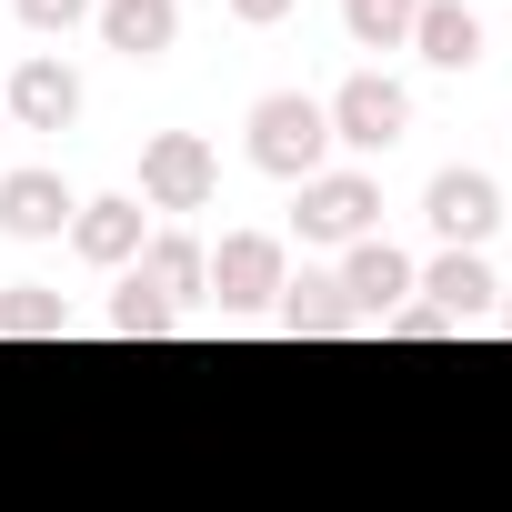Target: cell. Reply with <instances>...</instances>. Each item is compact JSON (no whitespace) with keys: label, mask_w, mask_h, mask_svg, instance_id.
I'll return each instance as SVG.
<instances>
[{"label":"cell","mask_w":512,"mask_h":512,"mask_svg":"<svg viewBox=\"0 0 512 512\" xmlns=\"http://www.w3.org/2000/svg\"><path fill=\"white\" fill-rule=\"evenodd\" d=\"M221 11H231L241 31H272V21H292V11H302V0H221Z\"/></svg>","instance_id":"44dd1931"},{"label":"cell","mask_w":512,"mask_h":512,"mask_svg":"<svg viewBox=\"0 0 512 512\" xmlns=\"http://www.w3.org/2000/svg\"><path fill=\"white\" fill-rule=\"evenodd\" d=\"M141 241H151V231H141V201H131V191H101V201L71 211V251H81L91 272H131Z\"/></svg>","instance_id":"9c48e42d"},{"label":"cell","mask_w":512,"mask_h":512,"mask_svg":"<svg viewBox=\"0 0 512 512\" xmlns=\"http://www.w3.org/2000/svg\"><path fill=\"white\" fill-rule=\"evenodd\" d=\"M422 221H432L452 251H472V241L502 221V181H492V171H432V191H422Z\"/></svg>","instance_id":"ba28073f"},{"label":"cell","mask_w":512,"mask_h":512,"mask_svg":"<svg viewBox=\"0 0 512 512\" xmlns=\"http://www.w3.org/2000/svg\"><path fill=\"white\" fill-rule=\"evenodd\" d=\"M282 282H292V251H282L272 231H221L201 292H211L221 312H262V302H282Z\"/></svg>","instance_id":"5b68a950"},{"label":"cell","mask_w":512,"mask_h":512,"mask_svg":"<svg viewBox=\"0 0 512 512\" xmlns=\"http://www.w3.org/2000/svg\"><path fill=\"white\" fill-rule=\"evenodd\" d=\"M412 272H422L412 251H392V241L372 231V241H352V251H342V272H332V282H342L352 322H392V312L412 302Z\"/></svg>","instance_id":"52a82bcc"},{"label":"cell","mask_w":512,"mask_h":512,"mask_svg":"<svg viewBox=\"0 0 512 512\" xmlns=\"http://www.w3.org/2000/svg\"><path fill=\"white\" fill-rule=\"evenodd\" d=\"M412 11H422V0H342V31L362 51H402L412 41Z\"/></svg>","instance_id":"e0dca14e"},{"label":"cell","mask_w":512,"mask_h":512,"mask_svg":"<svg viewBox=\"0 0 512 512\" xmlns=\"http://www.w3.org/2000/svg\"><path fill=\"white\" fill-rule=\"evenodd\" d=\"M91 11H101V0H21V21H31L41 41H51V31H81Z\"/></svg>","instance_id":"d6986e66"},{"label":"cell","mask_w":512,"mask_h":512,"mask_svg":"<svg viewBox=\"0 0 512 512\" xmlns=\"http://www.w3.org/2000/svg\"><path fill=\"white\" fill-rule=\"evenodd\" d=\"M91 31H101V51H121V61H161V51L181 41V0H101Z\"/></svg>","instance_id":"4fadbf2b"},{"label":"cell","mask_w":512,"mask_h":512,"mask_svg":"<svg viewBox=\"0 0 512 512\" xmlns=\"http://www.w3.org/2000/svg\"><path fill=\"white\" fill-rule=\"evenodd\" d=\"M0 342H71V302L51 282H11L0 292Z\"/></svg>","instance_id":"2e32d148"},{"label":"cell","mask_w":512,"mask_h":512,"mask_svg":"<svg viewBox=\"0 0 512 512\" xmlns=\"http://www.w3.org/2000/svg\"><path fill=\"white\" fill-rule=\"evenodd\" d=\"M201 282H211V251H201L191 231H151V241H141V262H131V292H151L161 312H181Z\"/></svg>","instance_id":"7c38bea8"},{"label":"cell","mask_w":512,"mask_h":512,"mask_svg":"<svg viewBox=\"0 0 512 512\" xmlns=\"http://www.w3.org/2000/svg\"><path fill=\"white\" fill-rule=\"evenodd\" d=\"M71 211H81V201H71L61 171H41V161H31V171H0V231H11V241H61Z\"/></svg>","instance_id":"30bf717a"},{"label":"cell","mask_w":512,"mask_h":512,"mask_svg":"<svg viewBox=\"0 0 512 512\" xmlns=\"http://www.w3.org/2000/svg\"><path fill=\"white\" fill-rule=\"evenodd\" d=\"M251 161H262L272 181H312V171H332V121H322V101L312 91H262V101H251Z\"/></svg>","instance_id":"6da1fadb"},{"label":"cell","mask_w":512,"mask_h":512,"mask_svg":"<svg viewBox=\"0 0 512 512\" xmlns=\"http://www.w3.org/2000/svg\"><path fill=\"white\" fill-rule=\"evenodd\" d=\"M392 342H452V322L422 312V302H402V312H392Z\"/></svg>","instance_id":"ffe728a7"},{"label":"cell","mask_w":512,"mask_h":512,"mask_svg":"<svg viewBox=\"0 0 512 512\" xmlns=\"http://www.w3.org/2000/svg\"><path fill=\"white\" fill-rule=\"evenodd\" d=\"M412 51L432 71H472L482 61V11H462V0H422V11H412Z\"/></svg>","instance_id":"5bb4252c"},{"label":"cell","mask_w":512,"mask_h":512,"mask_svg":"<svg viewBox=\"0 0 512 512\" xmlns=\"http://www.w3.org/2000/svg\"><path fill=\"white\" fill-rule=\"evenodd\" d=\"M0 121H11V131H71L81 121V71L61 51H31L11 71V91H0Z\"/></svg>","instance_id":"8992f818"},{"label":"cell","mask_w":512,"mask_h":512,"mask_svg":"<svg viewBox=\"0 0 512 512\" xmlns=\"http://www.w3.org/2000/svg\"><path fill=\"white\" fill-rule=\"evenodd\" d=\"M0 131H11V121H0Z\"/></svg>","instance_id":"603a6c76"},{"label":"cell","mask_w":512,"mask_h":512,"mask_svg":"<svg viewBox=\"0 0 512 512\" xmlns=\"http://www.w3.org/2000/svg\"><path fill=\"white\" fill-rule=\"evenodd\" d=\"M322 121H332V151H392L402 131H412V91L392 81V71H352L332 101H322Z\"/></svg>","instance_id":"7a4b0ae2"},{"label":"cell","mask_w":512,"mask_h":512,"mask_svg":"<svg viewBox=\"0 0 512 512\" xmlns=\"http://www.w3.org/2000/svg\"><path fill=\"white\" fill-rule=\"evenodd\" d=\"M111 332H121V342H161V332H171V312H161L151 292H131V282H121V302H111Z\"/></svg>","instance_id":"ac0fdd59"},{"label":"cell","mask_w":512,"mask_h":512,"mask_svg":"<svg viewBox=\"0 0 512 512\" xmlns=\"http://www.w3.org/2000/svg\"><path fill=\"white\" fill-rule=\"evenodd\" d=\"M272 312H282V332H292V342H332V332H362L332 272H302V282H282V302H272Z\"/></svg>","instance_id":"9a60e30c"},{"label":"cell","mask_w":512,"mask_h":512,"mask_svg":"<svg viewBox=\"0 0 512 512\" xmlns=\"http://www.w3.org/2000/svg\"><path fill=\"white\" fill-rule=\"evenodd\" d=\"M412 292H422V312H442V322L462 332V322H482V312H492V292H502V282H492L482 251H442V262H422V272H412Z\"/></svg>","instance_id":"8fae6325"},{"label":"cell","mask_w":512,"mask_h":512,"mask_svg":"<svg viewBox=\"0 0 512 512\" xmlns=\"http://www.w3.org/2000/svg\"><path fill=\"white\" fill-rule=\"evenodd\" d=\"M292 221H302L312 251H352V241H372V221H382V181H372V171H312Z\"/></svg>","instance_id":"277c9868"},{"label":"cell","mask_w":512,"mask_h":512,"mask_svg":"<svg viewBox=\"0 0 512 512\" xmlns=\"http://www.w3.org/2000/svg\"><path fill=\"white\" fill-rule=\"evenodd\" d=\"M221 191V151L201 131H151L141 141V201L151 211H211Z\"/></svg>","instance_id":"3957f363"},{"label":"cell","mask_w":512,"mask_h":512,"mask_svg":"<svg viewBox=\"0 0 512 512\" xmlns=\"http://www.w3.org/2000/svg\"><path fill=\"white\" fill-rule=\"evenodd\" d=\"M502 292H512V282H502ZM502 332H512V302H502Z\"/></svg>","instance_id":"7402d4cb"}]
</instances>
